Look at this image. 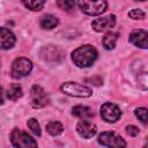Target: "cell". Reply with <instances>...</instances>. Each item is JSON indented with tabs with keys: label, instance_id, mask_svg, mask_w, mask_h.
<instances>
[{
	"label": "cell",
	"instance_id": "obj_1",
	"mask_svg": "<svg viewBox=\"0 0 148 148\" xmlns=\"http://www.w3.org/2000/svg\"><path fill=\"white\" fill-rule=\"evenodd\" d=\"M97 50L90 45L86 44L82 46H79L72 52V60L74 65H76L80 68H87L90 67L97 59Z\"/></svg>",
	"mask_w": 148,
	"mask_h": 148
},
{
	"label": "cell",
	"instance_id": "obj_2",
	"mask_svg": "<svg viewBox=\"0 0 148 148\" xmlns=\"http://www.w3.org/2000/svg\"><path fill=\"white\" fill-rule=\"evenodd\" d=\"M10 142L15 148H37V142L36 140L29 135L27 132L20 130V128H14L10 133Z\"/></svg>",
	"mask_w": 148,
	"mask_h": 148
},
{
	"label": "cell",
	"instance_id": "obj_3",
	"mask_svg": "<svg viewBox=\"0 0 148 148\" xmlns=\"http://www.w3.org/2000/svg\"><path fill=\"white\" fill-rule=\"evenodd\" d=\"M61 91L68 96L72 97H79V98H86V97H90L92 95V89L77 83V82H65L61 84L60 87Z\"/></svg>",
	"mask_w": 148,
	"mask_h": 148
},
{
	"label": "cell",
	"instance_id": "obj_4",
	"mask_svg": "<svg viewBox=\"0 0 148 148\" xmlns=\"http://www.w3.org/2000/svg\"><path fill=\"white\" fill-rule=\"evenodd\" d=\"M98 143L108 148H126V141L116 132H103L98 135Z\"/></svg>",
	"mask_w": 148,
	"mask_h": 148
},
{
	"label": "cell",
	"instance_id": "obj_5",
	"mask_svg": "<svg viewBox=\"0 0 148 148\" xmlns=\"http://www.w3.org/2000/svg\"><path fill=\"white\" fill-rule=\"evenodd\" d=\"M31 69H32V62L28 58L20 57L13 61L10 74L14 79H21L30 74Z\"/></svg>",
	"mask_w": 148,
	"mask_h": 148
},
{
	"label": "cell",
	"instance_id": "obj_6",
	"mask_svg": "<svg viewBox=\"0 0 148 148\" xmlns=\"http://www.w3.org/2000/svg\"><path fill=\"white\" fill-rule=\"evenodd\" d=\"M77 5L82 13L90 15V16H96V15L104 13L108 7V2L104 0H98V1L83 0V1H79Z\"/></svg>",
	"mask_w": 148,
	"mask_h": 148
},
{
	"label": "cell",
	"instance_id": "obj_7",
	"mask_svg": "<svg viewBox=\"0 0 148 148\" xmlns=\"http://www.w3.org/2000/svg\"><path fill=\"white\" fill-rule=\"evenodd\" d=\"M50 99L45 90L40 86H32L30 89V104L35 109H40L44 108L49 104Z\"/></svg>",
	"mask_w": 148,
	"mask_h": 148
},
{
	"label": "cell",
	"instance_id": "obj_8",
	"mask_svg": "<svg viewBox=\"0 0 148 148\" xmlns=\"http://www.w3.org/2000/svg\"><path fill=\"white\" fill-rule=\"evenodd\" d=\"M40 57L43 60L49 61V62H60L62 61L65 53L64 51L56 45H47L42 47L40 50Z\"/></svg>",
	"mask_w": 148,
	"mask_h": 148
},
{
	"label": "cell",
	"instance_id": "obj_9",
	"mask_svg": "<svg viewBox=\"0 0 148 148\" xmlns=\"http://www.w3.org/2000/svg\"><path fill=\"white\" fill-rule=\"evenodd\" d=\"M101 116L106 123H116L121 117V111L118 105L106 102L101 106Z\"/></svg>",
	"mask_w": 148,
	"mask_h": 148
},
{
	"label": "cell",
	"instance_id": "obj_10",
	"mask_svg": "<svg viewBox=\"0 0 148 148\" xmlns=\"http://www.w3.org/2000/svg\"><path fill=\"white\" fill-rule=\"evenodd\" d=\"M114 25H116V16L112 15V14L99 17V18H96L91 23L92 29L97 32H102V31L112 29Z\"/></svg>",
	"mask_w": 148,
	"mask_h": 148
},
{
	"label": "cell",
	"instance_id": "obj_11",
	"mask_svg": "<svg viewBox=\"0 0 148 148\" xmlns=\"http://www.w3.org/2000/svg\"><path fill=\"white\" fill-rule=\"evenodd\" d=\"M76 131L83 139H91L97 133V127L88 119H81L76 125Z\"/></svg>",
	"mask_w": 148,
	"mask_h": 148
},
{
	"label": "cell",
	"instance_id": "obj_12",
	"mask_svg": "<svg viewBox=\"0 0 148 148\" xmlns=\"http://www.w3.org/2000/svg\"><path fill=\"white\" fill-rule=\"evenodd\" d=\"M147 31L146 30H142V29H139V30H134L131 32L130 37H128V40L131 44L140 47V49H147L148 47V43H147Z\"/></svg>",
	"mask_w": 148,
	"mask_h": 148
},
{
	"label": "cell",
	"instance_id": "obj_13",
	"mask_svg": "<svg viewBox=\"0 0 148 148\" xmlns=\"http://www.w3.org/2000/svg\"><path fill=\"white\" fill-rule=\"evenodd\" d=\"M16 42L15 35L7 28H0V50H9Z\"/></svg>",
	"mask_w": 148,
	"mask_h": 148
},
{
	"label": "cell",
	"instance_id": "obj_14",
	"mask_svg": "<svg viewBox=\"0 0 148 148\" xmlns=\"http://www.w3.org/2000/svg\"><path fill=\"white\" fill-rule=\"evenodd\" d=\"M72 114L80 119H90L94 117V112L89 106L86 105H76L72 109Z\"/></svg>",
	"mask_w": 148,
	"mask_h": 148
},
{
	"label": "cell",
	"instance_id": "obj_15",
	"mask_svg": "<svg viewBox=\"0 0 148 148\" xmlns=\"http://www.w3.org/2000/svg\"><path fill=\"white\" fill-rule=\"evenodd\" d=\"M58 23H59L58 17H56V16L52 15V14H46V15H44V16L40 18V22H39V24H40V27H42L43 29H53V28H56V27L58 25Z\"/></svg>",
	"mask_w": 148,
	"mask_h": 148
},
{
	"label": "cell",
	"instance_id": "obj_16",
	"mask_svg": "<svg viewBox=\"0 0 148 148\" xmlns=\"http://www.w3.org/2000/svg\"><path fill=\"white\" fill-rule=\"evenodd\" d=\"M117 40H118V34L110 31V32L105 34V36L103 37L102 43H103V46L106 50H112V49H114V46L117 44Z\"/></svg>",
	"mask_w": 148,
	"mask_h": 148
},
{
	"label": "cell",
	"instance_id": "obj_17",
	"mask_svg": "<svg viewBox=\"0 0 148 148\" xmlns=\"http://www.w3.org/2000/svg\"><path fill=\"white\" fill-rule=\"evenodd\" d=\"M22 95H23V90H22V87L18 83H13L7 89V97L10 101H16V99L21 98Z\"/></svg>",
	"mask_w": 148,
	"mask_h": 148
},
{
	"label": "cell",
	"instance_id": "obj_18",
	"mask_svg": "<svg viewBox=\"0 0 148 148\" xmlns=\"http://www.w3.org/2000/svg\"><path fill=\"white\" fill-rule=\"evenodd\" d=\"M46 131H47L49 134H51L53 136H57V135H59L64 132V126L59 121H50L46 125Z\"/></svg>",
	"mask_w": 148,
	"mask_h": 148
},
{
	"label": "cell",
	"instance_id": "obj_19",
	"mask_svg": "<svg viewBox=\"0 0 148 148\" xmlns=\"http://www.w3.org/2000/svg\"><path fill=\"white\" fill-rule=\"evenodd\" d=\"M23 5L28 9L34 10V12H37V10H40L44 7L45 2L44 1H39V0H37V1L36 0H32V1H23Z\"/></svg>",
	"mask_w": 148,
	"mask_h": 148
},
{
	"label": "cell",
	"instance_id": "obj_20",
	"mask_svg": "<svg viewBox=\"0 0 148 148\" xmlns=\"http://www.w3.org/2000/svg\"><path fill=\"white\" fill-rule=\"evenodd\" d=\"M28 127L31 130V132L34 133V134H36L37 136H39L40 135V126H39V123L37 121V119H35V118H30V119H28Z\"/></svg>",
	"mask_w": 148,
	"mask_h": 148
},
{
	"label": "cell",
	"instance_id": "obj_21",
	"mask_svg": "<svg viewBox=\"0 0 148 148\" xmlns=\"http://www.w3.org/2000/svg\"><path fill=\"white\" fill-rule=\"evenodd\" d=\"M75 5H76V2L71 1V0H59V1H57V6L60 9H64V10H67V12H71L75 7Z\"/></svg>",
	"mask_w": 148,
	"mask_h": 148
},
{
	"label": "cell",
	"instance_id": "obj_22",
	"mask_svg": "<svg viewBox=\"0 0 148 148\" xmlns=\"http://www.w3.org/2000/svg\"><path fill=\"white\" fill-rule=\"evenodd\" d=\"M136 118H139V120H141V123L143 125H147V109L146 108H136L134 111Z\"/></svg>",
	"mask_w": 148,
	"mask_h": 148
},
{
	"label": "cell",
	"instance_id": "obj_23",
	"mask_svg": "<svg viewBox=\"0 0 148 148\" xmlns=\"http://www.w3.org/2000/svg\"><path fill=\"white\" fill-rule=\"evenodd\" d=\"M128 16H130L131 18H134V20H143L145 16H146V14H145L141 9L135 8V9H132V10L128 13Z\"/></svg>",
	"mask_w": 148,
	"mask_h": 148
},
{
	"label": "cell",
	"instance_id": "obj_24",
	"mask_svg": "<svg viewBox=\"0 0 148 148\" xmlns=\"http://www.w3.org/2000/svg\"><path fill=\"white\" fill-rule=\"evenodd\" d=\"M126 132H127V134L131 135V136H136V135L139 134L140 130H139L136 126H134V125H128V126H126Z\"/></svg>",
	"mask_w": 148,
	"mask_h": 148
},
{
	"label": "cell",
	"instance_id": "obj_25",
	"mask_svg": "<svg viewBox=\"0 0 148 148\" xmlns=\"http://www.w3.org/2000/svg\"><path fill=\"white\" fill-rule=\"evenodd\" d=\"M3 101H5V96H3V90L2 88L0 87V105L3 104Z\"/></svg>",
	"mask_w": 148,
	"mask_h": 148
}]
</instances>
